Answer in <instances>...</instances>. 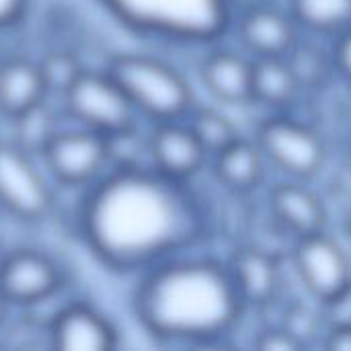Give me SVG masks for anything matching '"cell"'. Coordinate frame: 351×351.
Returning a JSON list of instances; mask_svg holds the SVG:
<instances>
[{
  "label": "cell",
  "mask_w": 351,
  "mask_h": 351,
  "mask_svg": "<svg viewBox=\"0 0 351 351\" xmlns=\"http://www.w3.org/2000/svg\"><path fill=\"white\" fill-rule=\"evenodd\" d=\"M152 167L113 169L101 177L80 210V232L109 269L146 271L204 234V216L185 189Z\"/></svg>",
  "instance_id": "1"
},
{
  "label": "cell",
  "mask_w": 351,
  "mask_h": 351,
  "mask_svg": "<svg viewBox=\"0 0 351 351\" xmlns=\"http://www.w3.org/2000/svg\"><path fill=\"white\" fill-rule=\"evenodd\" d=\"M134 306L152 337L171 343H208L234 327L245 302L228 265L171 257L144 271Z\"/></svg>",
  "instance_id": "2"
},
{
  "label": "cell",
  "mask_w": 351,
  "mask_h": 351,
  "mask_svg": "<svg viewBox=\"0 0 351 351\" xmlns=\"http://www.w3.org/2000/svg\"><path fill=\"white\" fill-rule=\"evenodd\" d=\"M140 115L156 123L177 121L191 111L193 93L183 74L148 53H117L105 68Z\"/></svg>",
  "instance_id": "3"
},
{
  "label": "cell",
  "mask_w": 351,
  "mask_h": 351,
  "mask_svg": "<svg viewBox=\"0 0 351 351\" xmlns=\"http://www.w3.org/2000/svg\"><path fill=\"white\" fill-rule=\"evenodd\" d=\"M134 31L177 41H206L222 33L228 0H99Z\"/></svg>",
  "instance_id": "4"
},
{
  "label": "cell",
  "mask_w": 351,
  "mask_h": 351,
  "mask_svg": "<svg viewBox=\"0 0 351 351\" xmlns=\"http://www.w3.org/2000/svg\"><path fill=\"white\" fill-rule=\"evenodd\" d=\"M62 101L72 119L103 136H113L136 125V107L107 70H82L62 95Z\"/></svg>",
  "instance_id": "5"
},
{
  "label": "cell",
  "mask_w": 351,
  "mask_h": 351,
  "mask_svg": "<svg viewBox=\"0 0 351 351\" xmlns=\"http://www.w3.org/2000/svg\"><path fill=\"white\" fill-rule=\"evenodd\" d=\"M0 208L23 222H39L53 208V193L33 154L14 142H0Z\"/></svg>",
  "instance_id": "6"
},
{
  "label": "cell",
  "mask_w": 351,
  "mask_h": 351,
  "mask_svg": "<svg viewBox=\"0 0 351 351\" xmlns=\"http://www.w3.org/2000/svg\"><path fill=\"white\" fill-rule=\"evenodd\" d=\"M41 158L49 175L68 187H82L101 179L105 167H109L107 136L88 130H58L49 140Z\"/></svg>",
  "instance_id": "7"
},
{
  "label": "cell",
  "mask_w": 351,
  "mask_h": 351,
  "mask_svg": "<svg viewBox=\"0 0 351 351\" xmlns=\"http://www.w3.org/2000/svg\"><path fill=\"white\" fill-rule=\"evenodd\" d=\"M257 146L263 156L296 179L313 177L325 162L321 136L292 117L265 119L257 130Z\"/></svg>",
  "instance_id": "8"
},
{
  "label": "cell",
  "mask_w": 351,
  "mask_h": 351,
  "mask_svg": "<svg viewBox=\"0 0 351 351\" xmlns=\"http://www.w3.org/2000/svg\"><path fill=\"white\" fill-rule=\"evenodd\" d=\"M62 288L60 265L35 249H19L6 255L0 269V292L10 306L31 308L56 296Z\"/></svg>",
  "instance_id": "9"
},
{
  "label": "cell",
  "mask_w": 351,
  "mask_h": 351,
  "mask_svg": "<svg viewBox=\"0 0 351 351\" xmlns=\"http://www.w3.org/2000/svg\"><path fill=\"white\" fill-rule=\"evenodd\" d=\"M294 267L306 290L321 302L331 300L351 284L346 251L325 232L298 239L294 247Z\"/></svg>",
  "instance_id": "10"
},
{
  "label": "cell",
  "mask_w": 351,
  "mask_h": 351,
  "mask_svg": "<svg viewBox=\"0 0 351 351\" xmlns=\"http://www.w3.org/2000/svg\"><path fill=\"white\" fill-rule=\"evenodd\" d=\"M49 339L58 351H111L117 348L119 335L101 311L84 302H72L53 315Z\"/></svg>",
  "instance_id": "11"
},
{
  "label": "cell",
  "mask_w": 351,
  "mask_h": 351,
  "mask_svg": "<svg viewBox=\"0 0 351 351\" xmlns=\"http://www.w3.org/2000/svg\"><path fill=\"white\" fill-rule=\"evenodd\" d=\"M148 144L150 167L177 181L193 177L202 169L208 154L191 128L181 125L179 121L156 123L154 132L148 138Z\"/></svg>",
  "instance_id": "12"
},
{
  "label": "cell",
  "mask_w": 351,
  "mask_h": 351,
  "mask_svg": "<svg viewBox=\"0 0 351 351\" xmlns=\"http://www.w3.org/2000/svg\"><path fill=\"white\" fill-rule=\"evenodd\" d=\"M228 271L245 304L267 306L278 296L280 265L269 251L255 247L239 249L228 261Z\"/></svg>",
  "instance_id": "13"
},
{
  "label": "cell",
  "mask_w": 351,
  "mask_h": 351,
  "mask_svg": "<svg viewBox=\"0 0 351 351\" xmlns=\"http://www.w3.org/2000/svg\"><path fill=\"white\" fill-rule=\"evenodd\" d=\"M49 90L39 62L29 58H4L0 64V109L12 119L43 103Z\"/></svg>",
  "instance_id": "14"
},
{
  "label": "cell",
  "mask_w": 351,
  "mask_h": 351,
  "mask_svg": "<svg viewBox=\"0 0 351 351\" xmlns=\"http://www.w3.org/2000/svg\"><path fill=\"white\" fill-rule=\"evenodd\" d=\"M269 208L274 218L298 239L323 232L325 228L327 214L321 199L298 183L278 185L269 195Z\"/></svg>",
  "instance_id": "15"
},
{
  "label": "cell",
  "mask_w": 351,
  "mask_h": 351,
  "mask_svg": "<svg viewBox=\"0 0 351 351\" xmlns=\"http://www.w3.org/2000/svg\"><path fill=\"white\" fill-rule=\"evenodd\" d=\"M199 72L202 82L218 101L228 105H243L253 101V62L245 60L243 56L234 51L210 53L204 60Z\"/></svg>",
  "instance_id": "16"
},
{
  "label": "cell",
  "mask_w": 351,
  "mask_h": 351,
  "mask_svg": "<svg viewBox=\"0 0 351 351\" xmlns=\"http://www.w3.org/2000/svg\"><path fill=\"white\" fill-rule=\"evenodd\" d=\"M241 39L257 58L288 56L296 45V31L284 12L271 6H257L241 21Z\"/></svg>",
  "instance_id": "17"
},
{
  "label": "cell",
  "mask_w": 351,
  "mask_h": 351,
  "mask_svg": "<svg viewBox=\"0 0 351 351\" xmlns=\"http://www.w3.org/2000/svg\"><path fill=\"white\" fill-rule=\"evenodd\" d=\"M300 82L286 56H267L253 62V101L267 107H286L294 101Z\"/></svg>",
  "instance_id": "18"
},
{
  "label": "cell",
  "mask_w": 351,
  "mask_h": 351,
  "mask_svg": "<svg viewBox=\"0 0 351 351\" xmlns=\"http://www.w3.org/2000/svg\"><path fill=\"white\" fill-rule=\"evenodd\" d=\"M216 177L232 191L245 193L255 189L263 179V152L247 140H237L216 154Z\"/></svg>",
  "instance_id": "19"
},
{
  "label": "cell",
  "mask_w": 351,
  "mask_h": 351,
  "mask_svg": "<svg viewBox=\"0 0 351 351\" xmlns=\"http://www.w3.org/2000/svg\"><path fill=\"white\" fill-rule=\"evenodd\" d=\"M14 125V144L33 156H41L49 140L58 134V121L53 109L47 105V99L25 113L12 117Z\"/></svg>",
  "instance_id": "20"
},
{
  "label": "cell",
  "mask_w": 351,
  "mask_h": 351,
  "mask_svg": "<svg viewBox=\"0 0 351 351\" xmlns=\"http://www.w3.org/2000/svg\"><path fill=\"white\" fill-rule=\"evenodd\" d=\"M298 23L319 33H337L351 27V0H292Z\"/></svg>",
  "instance_id": "21"
},
{
  "label": "cell",
  "mask_w": 351,
  "mask_h": 351,
  "mask_svg": "<svg viewBox=\"0 0 351 351\" xmlns=\"http://www.w3.org/2000/svg\"><path fill=\"white\" fill-rule=\"evenodd\" d=\"M189 128L208 154H218L239 140V132L234 123L216 109L204 107L193 111Z\"/></svg>",
  "instance_id": "22"
},
{
  "label": "cell",
  "mask_w": 351,
  "mask_h": 351,
  "mask_svg": "<svg viewBox=\"0 0 351 351\" xmlns=\"http://www.w3.org/2000/svg\"><path fill=\"white\" fill-rule=\"evenodd\" d=\"M39 68H41V74H43V80L47 84L49 95L56 93L60 97L72 86V82L84 70L80 60L68 49H51V51H47L39 60Z\"/></svg>",
  "instance_id": "23"
},
{
  "label": "cell",
  "mask_w": 351,
  "mask_h": 351,
  "mask_svg": "<svg viewBox=\"0 0 351 351\" xmlns=\"http://www.w3.org/2000/svg\"><path fill=\"white\" fill-rule=\"evenodd\" d=\"M288 62L300 82V86H315L327 80L329 76V60L327 56L313 45H294L288 51Z\"/></svg>",
  "instance_id": "24"
},
{
  "label": "cell",
  "mask_w": 351,
  "mask_h": 351,
  "mask_svg": "<svg viewBox=\"0 0 351 351\" xmlns=\"http://www.w3.org/2000/svg\"><path fill=\"white\" fill-rule=\"evenodd\" d=\"M319 317L304 304H292L286 315H284V323L280 327H284L294 339H298L304 348L308 346V341H313L319 333Z\"/></svg>",
  "instance_id": "25"
},
{
  "label": "cell",
  "mask_w": 351,
  "mask_h": 351,
  "mask_svg": "<svg viewBox=\"0 0 351 351\" xmlns=\"http://www.w3.org/2000/svg\"><path fill=\"white\" fill-rule=\"evenodd\" d=\"M255 348L261 351H298L304 350V346L294 339L284 327H274V329H267L263 331L257 341H255Z\"/></svg>",
  "instance_id": "26"
},
{
  "label": "cell",
  "mask_w": 351,
  "mask_h": 351,
  "mask_svg": "<svg viewBox=\"0 0 351 351\" xmlns=\"http://www.w3.org/2000/svg\"><path fill=\"white\" fill-rule=\"evenodd\" d=\"M323 304H325V317L329 319L331 327L351 325V284Z\"/></svg>",
  "instance_id": "27"
},
{
  "label": "cell",
  "mask_w": 351,
  "mask_h": 351,
  "mask_svg": "<svg viewBox=\"0 0 351 351\" xmlns=\"http://www.w3.org/2000/svg\"><path fill=\"white\" fill-rule=\"evenodd\" d=\"M335 68L343 74V78L350 82L351 86V27L341 35L337 47H335Z\"/></svg>",
  "instance_id": "28"
},
{
  "label": "cell",
  "mask_w": 351,
  "mask_h": 351,
  "mask_svg": "<svg viewBox=\"0 0 351 351\" xmlns=\"http://www.w3.org/2000/svg\"><path fill=\"white\" fill-rule=\"evenodd\" d=\"M27 0H0V29L10 27L25 12Z\"/></svg>",
  "instance_id": "29"
},
{
  "label": "cell",
  "mask_w": 351,
  "mask_h": 351,
  "mask_svg": "<svg viewBox=\"0 0 351 351\" xmlns=\"http://www.w3.org/2000/svg\"><path fill=\"white\" fill-rule=\"evenodd\" d=\"M327 350L351 351V325L331 327V333L327 335Z\"/></svg>",
  "instance_id": "30"
},
{
  "label": "cell",
  "mask_w": 351,
  "mask_h": 351,
  "mask_svg": "<svg viewBox=\"0 0 351 351\" xmlns=\"http://www.w3.org/2000/svg\"><path fill=\"white\" fill-rule=\"evenodd\" d=\"M8 300L2 296V292H0V325L4 323V319H6V313H8Z\"/></svg>",
  "instance_id": "31"
},
{
  "label": "cell",
  "mask_w": 351,
  "mask_h": 351,
  "mask_svg": "<svg viewBox=\"0 0 351 351\" xmlns=\"http://www.w3.org/2000/svg\"><path fill=\"white\" fill-rule=\"evenodd\" d=\"M6 255H8V253H6L4 247L0 245V269H2V263H4V259H6Z\"/></svg>",
  "instance_id": "32"
},
{
  "label": "cell",
  "mask_w": 351,
  "mask_h": 351,
  "mask_svg": "<svg viewBox=\"0 0 351 351\" xmlns=\"http://www.w3.org/2000/svg\"><path fill=\"white\" fill-rule=\"evenodd\" d=\"M348 232H350V237H351V218H350V222H348Z\"/></svg>",
  "instance_id": "33"
},
{
  "label": "cell",
  "mask_w": 351,
  "mask_h": 351,
  "mask_svg": "<svg viewBox=\"0 0 351 351\" xmlns=\"http://www.w3.org/2000/svg\"><path fill=\"white\" fill-rule=\"evenodd\" d=\"M0 117H6V115H4V113H2V109H0Z\"/></svg>",
  "instance_id": "34"
}]
</instances>
